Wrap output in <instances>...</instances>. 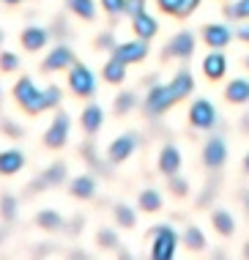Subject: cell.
I'll list each match as a JSON object with an SVG mask.
<instances>
[{"label":"cell","mask_w":249,"mask_h":260,"mask_svg":"<svg viewBox=\"0 0 249 260\" xmlns=\"http://www.w3.org/2000/svg\"><path fill=\"white\" fill-rule=\"evenodd\" d=\"M69 90L74 96H94L96 93V77L90 72L88 66H82V63H74V66L69 69Z\"/></svg>","instance_id":"obj_4"},{"label":"cell","mask_w":249,"mask_h":260,"mask_svg":"<svg viewBox=\"0 0 249 260\" xmlns=\"http://www.w3.org/2000/svg\"><path fill=\"white\" fill-rule=\"evenodd\" d=\"M0 241H3V233H0Z\"/></svg>","instance_id":"obj_47"},{"label":"cell","mask_w":249,"mask_h":260,"mask_svg":"<svg viewBox=\"0 0 249 260\" xmlns=\"http://www.w3.org/2000/svg\"><path fill=\"white\" fill-rule=\"evenodd\" d=\"M195 90V80H192L189 72H178L167 85H156L148 90L145 96V115L148 118H159L162 112H167L175 102L186 99V96Z\"/></svg>","instance_id":"obj_1"},{"label":"cell","mask_w":249,"mask_h":260,"mask_svg":"<svg viewBox=\"0 0 249 260\" xmlns=\"http://www.w3.org/2000/svg\"><path fill=\"white\" fill-rule=\"evenodd\" d=\"M102 6L110 17H118V14L126 11V0H102Z\"/></svg>","instance_id":"obj_35"},{"label":"cell","mask_w":249,"mask_h":260,"mask_svg":"<svg viewBox=\"0 0 249 260\" xmlns=\"http://www.w3.org/2000/svg\"><path fill=\"white\" fill-rule=\"evenodd\" d=\"M151 257L153 260H173L175 257V247H178V236L170 224H156L151 230Z\"/></svg>","instance_id":"obj_3"},{"label":"cell","mask_w":249,"mask_h":260,"mask_svg":"<svg viewBox=\"0 0 249 260\" xmlns=\"http://www.w3.org/2000/svg\"><path fill=\"white\" fill-rule=\"evenodd\" d=\"M216 121H219V112H216V107H213L208 99L192 102V107H189V123L195 126V129L208 132V129L216 126Z\"/></svg>","instance_id":"obj_5"},{"label":"cell","mask_w":249,"mask_h":260,"mask_svg":"<svg viewBox=\"0 0 249 260\" xmlns=\"http://www.w3.org/2000/svg\"><path fill=\"white\" fill-rule=\"evenodd\" d=\"M71 194H74V198H82V200L94 198L96 194V181L90 178V175H77V178L71 181Z\"/></svg>","instance_id":"obj_22"},{"label":"cell","mask_w":249,"mask_h":260,"mask_svg":"<svg viewBox=\"0 0 249 260\" xmlns=\"http://www.w3.org/2000/svg\"><path fill=\"white\" fill-rule=\"evenodd\" d=\"M145 11V0H126V14L137 17V14Z\"/></svg>","instance_id":"obj_38"},{"label":"cell","mask_w":249,"mask_h":260,"mask_svg":"<svg viewBox=\"0 0 249 260\" xmlns=\"http://www.w3.org/2000/svg\"><path fill=\"white\" fill-rule=\"evenodd\" d=\"M183 241H186L189 249H205V236L200 228H186V233H183Z\"/></svg>","instance_id":"obj_28"},{"label":"cell","mask_w":249,"mask_h":260,"mask_svg":"<svg viewBox=\"0 0 249 260\" xmlns=\"http://www.w3.org/2000/svg\"><path fill=\"white\" fill-rule=\"evenodd\" d=\"M227 159V145L222 137H211L208 143H205L203 148V165L211 167V170H216V167H222Z\"/></svg>","instance_id":"obj_10"},{"label":"cell","mask_w":249,"mask_h":260,"mask_svg":"<svg viewBox=\"0 0 249 260\" xmlns=\"http://www.w3.org/2000/svg\"><path fill=\"white\" fill-rule=\"evenodd\" d=\"M112 52H115L123 63H140V60L148 55V41H145V39H140V41H126V44H118Z\"/></svg>","instance_id":"obj_12"},{"label":"cell","mask_w":249,"mask_h":260,"mask_svg":"<svg viewBox=\"0 0 249 260\" xmlns=\"http://www.w3.org/2000/svg\"><path fill=\"white\" fill-rule=\"evenodd\" d=\"M99 244H102L104 249H115L118 247V236L112 233V230H99Z\"/></svg>","instance_id":"obj_36"},{"label":"cell","mask_w":249,"mask_h":260,"mask_svg":"<svg viewBox=\"0 0 249 260\" xmlns=\"http://www.w3.org/2000/svg\"><path fill=\"white\" fill-rule=\"evenodd\" d=\"M244 206H246V211H249V192L244 194Z\"/></svg>","instance_id":"obj_44"},{"label":"cell","mask_w":249,"mask_h":260,"mask_svg":"<svg viewBox=\"0 0 249 260\" xmlns=\"http://www.w3.org/2000/svg\"><path fill=\"white\" fill-rule=\"evenodd\" d=\"M99 47H107V50H115V39H112V33H102L99 36Z\"/></svg>","instance_id":"obj_39"},{"label":"cell","mask_w":249,"mask_h":260,"mask_svg":"<svg viewBox=\"0 0 249 260\" xmlns=\"http://www.w3.org/2000/svg\"><path fill=\"white\" fill-rule=\"evenodd\" d=\"M159 170L167 175H175L178 170H181V151L175 148V145H165L159 153Z\"/></svg>","instance_id":"obj_14"},{"label":"cell","mask_w":249,"mask_h":260,"mask_svg":"<svg viewBox=\"0 0 249 260\" xmlns=\"http://www.w3.org/2000/svg\"><path fill=\"white\" fill-rule=\"evenodd\" d=\"M0 41H3V30H0Z\"/></svg>","instance_id":"obj_46"},{"label":"cell","mask_w":249,"mask_h":260,"mask_svg":"<svg viewBox=\"0 0 249 260\" xmlns=\"http://www.w3.org/2000/svg\"><path fill=\"white\" fill-rule=\"evenodd\" d=\"M192 52H195V36H192L189 30H181L178 36L170 39L167 47H165V58L183 60V58H192Z\"/></svg>","instance_id":"obj_7"},{"label":"cell","mask_w":249,"mask_h":260,"mask_svg":"<svg viewBox=\"0 0 249 260\" xmlns=\"http://www.w3.org/2000/svg\"><path fill=\"white\" fill-rule=\"evenodd\" d=\"M134 104H137V96L134 93H120L118 99H115V112L118 115H123V112H129Z\"/></svg>","instance_id":"obj_32"},{"label":"cell","mask_w":249,"mask_h":260,"mask_svg":"<svg viewBox=\"0 0 249 260\" xmlns=\"http://www.w3.org/2000/svg\"><path fill=\"white\" fill-rule=\"evenodd\" d=\"M126 66H129V63H123V60L118 58V55H112V58L104 63V69H102L104 80H107V82H112V85L123 82V80H126Z\"/></svg>","instance_id":"obj_21"},{"label":"cell","mask_w":249,"mask_h":260,"mask_svg":"<svg viewBox=\"0 0 249 260\" xmlns=\"http://www.w3.org/2000/svg\"><path fill=\"white\" fill-rule=\"evenodd\" d=\"M134 148H137V135H120L118 140H112L107 156H110L112 165H120V161H126V159L132 156Z\"/></svg>","instance_id":"obj_9"},{"label":"cell","mask_w":249,"mask_h":260,"mask_svg":"<svg viewBox=\"0 0 249 260\" xmlns=\"http://www.w3.org/2000/svg\"><path fill=\"white\" fill-rule=\"evenodd\" d=\"M19 41H22V47L27 52H39V50H44V44L49 41V30L41 25H27L22 30V36H19Z\"/></svg>","instance_id":"obj_11"},{"label":"cell","mask_w":249,"mask_h":260,"mask_svg":"<svg viewBox=\"0 0 249 260\" xmlns=\"http://www.w3.org/2000/svg\"><path fill=\"white\" fill-rule=\"evenodd\" d=\"M25 167V156L19 151H0V175H14Z\"/></svg>","instance_id":"obj_20"},{"label":"cell","mask_w":249,"mask_h":260,"mask_svg":"<svg viewBox=\"0 0 249 260\" xmlns=\"http://www.w3.org/2000/svg\"><path fill=\"white\" fill-rule=\"evenodd\" d=\"M140 208L142 211H159L162 208V194L156 192V189H145V192L140 194Z\"/></svg>","instance_id":"obj_27"},{"label":"cell","mask_w":249,"mask_h":260,"mask_svg":"<svg viewBox=\"0 0 249 260\" xmlns=\"http://www.w3.org/2000/svg\"><path fill=\"white\" fill-rule=\"evenodd\" d=\"M69 129H71V121L66 112H58L49 123V129L44 132V145L47 148H63L69 140Z\"/></svg>","instance_id":"obj_6"},{"label":"cell","mask_w":249,"mask_h":260,"mask_svg":"<svg viewBox=\"0 0 249 260\" xmlns=\"http://www.w3.org/2000/svg\"><path fill=\"white\" fill-rule=\"evenodd\" d=\"M17 69H19V58L14 52L0 55V72H17Z\"/></svg>","instance_id":"obj_34"},{"label":"cell","mask_w":249,"mask_h":260,"mask_svg":"<svg viewBox=\"0 0 249 260\" xmlns=\"http://www.w3.org/2000/svg\"><path fill=\"white\" fill-rule=\"evenodd\" d=\"M170 192H173L175 198H183V194L189 192V184H186V181H183L181 175L175 173V175H170Z\"/></svg>","instance_id":"obj_33"},{"label":"cell","mask_w":249,"mask_h":260,"mask_svg":"<svg viewBox=\"0 0 249 260\" xmlns=\"http://www.w3.org/2000/svg\"><path fill=\"white\" fill-rule=\"evenodd\" d=\"M244 170L249 173V153H246V159H244Z\"/></svg>","instance_id":"obj_43"},{"label":"cell","mask_w":249,"mask_h":260,"mask_svg":"<svg viewBox=\"0 0 249 260\" xmlns=\"http://www.w3.org/2000/svg\"><path fill=\"white\" fill-rule=\"evenodd\" d=\"M80 123H82V129L88 132V135H96V132L102 129V123H104V112H102V107H99V104H88V107L82 110Z\"/></svg>","instance_id":"obj_17"},{"label":"cell","mask_w":249,"mask_h":260,"mask_svg":"<svg viewBox=\"0 0 249 260\" xmlns=\"http://www.w3.org/2000/svg\"><path fill=\"white\" fill-rule=\"evenodd\" d=\"M246 66H249V58H246Z\"/></svg>","instance_id":"obj_48"},{"label":"cell","mask_w":249,"mask_h":260,"mask_svg":"<svg viewBox=\"0 0 249 260\" xmlns=\"http://www.w3.org/2000/svg\"><path fill=\"white\" fill-rule=\"evenodd\" d=\"M69 9H71V14H77L80 19H85V22H90V19L96 17L94 0H69Z\"/></svg>","instance_id":"obj_24"},{"label":"cell","mask_w":249,"mask_h":260,"mask_svg":"<svg viewBox=\"0 0 249 260\" xmlns=\"http://www.w3.org/2000/svg\"><path fill=\"white\" fill-rule=\"evenodd\" d=\"M132 27H134V33H137L140 39H153L156 36V30H159V22L151 17V14H137V17H132Z\"/></svg>","instance_id":"obj_18"},{"label":"cell","mask_w":249,"mask_h":260,"mask_svg":"<svg viewBox=\"0 0 249 260\" xmlns=\"http://www.w3.org/2000/svg\"><path fill=\"white\" fill-rule=\"evenodd\" d=\"M14 99H17V104L27 112V115H39V112L47 110V104H44V90L36 88V82L30 80V77L17 80V85H14Z\"/></svg>","instance_id":"obj_2"},{"label":"cell","mask_w":249,"mask_h":260,"mask_svg":"<svg viewBox=\"0 0 249 260\" xmlns=\"http://www.w3.org/2000/svg\"><path fill=\"white\" fill-rule=\"evenodd\" d=\"M44 104H47V110L55 107V104H60V88H55V85L44 88Z\"/></svg>","instance_id":"obj_37"},{"label":"cell","mask_w":249,"mask_h":260,"mask_svg":"<svg viewBox=\"0 0 249 260\" xmlns=\"http://www.w3.org/2000/svg\"><path fill=\"white\" fill-rule=\"evenodd\" d=\"M203 72L208 80H222L225 72H227V60H225V55L222 52H211V55H205V60H203Z\"/></svg>","instance_id":"obj_19"},{"label":"cell","mask_w":249,"mask_h":260,"mask_svg":"<svg viewBox=\"0 0 249 260\" xmlns=\"http://www.w3.org/2000/svg\"><path fill=\"white\" fill-rule=\"evenodd\" d=\"M36 224L44 228V230H58V228H63V216L55 214V211H41V214L36 216Z\"/></svg>","instance_id":"obj_26"},{"label":"cell","mask_w":249,"mask_h":260,"mask_svg":"<svg viewBox=\"0 0 249 260\" xmlns=\"http://www.w3.org/2000/svg\"><path fill=\"white\" fill-rule=\"evenodd\" d=\"M211 222H213V230L222 236H233V230H236V222H233V216L227 211H213Z\"/></svg>","instance_id":"obj_25"},{"label":"cell","mask_w":249,"mask_h":260,"mask_svg":"<svg viewBox=\"0 0 249 260\" xmlns=\"http://www.w3.org/2000/svg\"><path fill=\"white\" fill-rule=\"evenodd\" d=\"M225 14H227V17H233V19H249V0H238V3L227 6Z\"/></svg>","instance_id":"obj_31"},{"label":"cell","mask_w":249,"mask_h":260,"mask_svg":"<svg viewBox=\"0 0 249 260\" xmlns=\"http://www.w3.org/2000/svg\"><path fill=\"white\" fill-rule=\"evenodd\" d=\"M3 3H6V6H19L22 0H3Z\"/></svg>","instance_id":"obj_42"},{"label":"cell","mask_w":249,"mask_h":260,"mask_svg":"<svg viewBox=\"0 0 249 260\" xmlns=\"http://www.w3.org/2000/svg\"><path fill=\"white\" fill-rule=\"evenodd\" d=\"M3 132L9 137H19V135H22V129H19L17 123H11V121H3Z\"/></svg>","instance_id":"obj_40"},{"label":"cell","mask_w":249,"mask_h":260,"mask_svg":"<svg viewBox=\"0 0 249 260\" xmlns=\"http://www.w3.org/2000/svg\"><path fill=\"white\" fill-rule=\"evenodd\" d=\"M74 66V52H71V47L66 44H58L55 50H49V55L44 58V63H41V69L44 72H63V69H71Z\"/></svg>","instance_id":"obj_8"},{"label":"cell","mask_w":249,"mask_h":260,"mask_svg":"<svg viewBox=\"0 0 249 260\" xmlns=\"http://www.w3.org/2000/svg\"><path fill=\"white\" fill-rule=\"evenodd\" d=\"M156 6L165 14H173V17H189L200 6V0H156Z\"/></svg>","instance_id":"obj_15"},{"label":"cell","mask_w":249,"mask_h":260,"mask_svg":"<svg viewBox=\"0 0 249 260\" xmlns=\"http://www.w3.org/2000/svg\"><path fill=\"white\" fill-rule=\"evenodd\" d=\"M115 219H118V224H123V228H134V224H137V216H134V211L129 206H115Z\"/></svg>","instance_id":"obj_30"},{"label":"cell","mask_w":249,"mask_h":260,"mask_svg":"<svg viewBox=\"0 0 249 260\" xmlns=\"http://www.w3.org/2000/svg\"><path fill=\"white\" fill-rule=\"evenodd\" d=\"M225 96H227V102H233V104H246L249 102V80H233L230 85H227Z\"/></svg>","instance_id":"obj_23"},{"label":"cell","mask_w":249,"mask_h":260,"mask_svg":"<svg viewBox=\"0 0 249 260\" xmlns=\"http://www.w3.org/2000/svg\"><path fill=\"white\" fill-rule=\"evenodd\" d=\"M236 36H238L241 41H249V22H244L241 27H236Z\"/></svg>","instance_id":"obj_41"},{"label":"cell","mask_w":249,"mask_h":260,"mask_svg":"<svg viewBox=\"0 0 249 260\" xmlns=\"http://www.w3.org/2000/svg\"><path fill=\"white\" fill-rule=\"evenodd\" d=\"M66 178V165H52V167H47L44 173L39 175V178H36V184L30 186V189H47V186H58L60 181Z\"/></svg>","instance_id":"obj_16"},{"label":"cell","mask_w":249,"mask_h":260,"mask_svg":"<svg viewBox=\"0 0 249 260\" xmlns=\"http://www.w3.org/2000/svg\"><path fill=\"white\" fill-rule=\"evenodd\" d=\"M203 39H205V44H208L211 50H222V47L230 44L233 30L227 25H205L203 27Z\"/></svg>","instance_id":"obj_13"},{"label":"cell","mask_w":249,"mask_h":260,"mask_svg":"<svg viewBox=\"0 0 249 260\" xmlns=\"http://www.w3.org/2000/svg\"><path fill=\"white\" fill-rule=\"evenodd\" d=\"M0 216H3V222H11L14 216H17V200H14L11 194H3V198H0Z\"/></svg>","instance_id":"obj_29"},{"label":"cell","mask_w":249,"mask_h":260,"mask_svg":"<svg viewBox=\"0 0 249 260\" xmlns=\"http://www.w3.org/2000/svg\"><path fill=\"white\" fill-rule=\"evenodd\" d=\"M244 255H246V257H249V244H246V247H244Z\"/></svg>","instance_id":"obj_45"}]
</instances>
